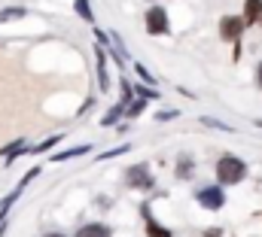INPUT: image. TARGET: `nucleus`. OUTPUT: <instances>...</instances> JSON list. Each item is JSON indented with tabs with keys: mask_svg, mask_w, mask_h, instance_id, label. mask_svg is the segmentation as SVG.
<instances>
[{
	"mask_svg": "<svg viewBox=\"0 0 262 237\" xmlns=\"http://www.w3.org/2000/svg\"><path fill=\"white\" fill-rule=\"evenodd\" d=\"M256 79H259V88H262V64L256 67Z\"/></svg>",
	"mask_w": 262,
	"mask_h": 237,
	"instance_id": "f3484780",
	"label": "nucleus"
},
{
	"mask_svg": "<svg viewBox=\"0 0 262 237\" xmlns=\"http://www.w3.org/2000/svg\"><path fill=\"white\" fill-rule=\"evenodd\" d=\"M146 31L149 34H168V12L162 9V6H152L149 12H146Z\"/></svg>",
	"mask_w": 262,
	"mask_h": 237,
	"instance_id": "f03ea898",
	"label": "nucleus"
},
{
	"mask_svg": "<svg viewBox=\"0 0 262 237\" xmlns=\"http://www.w3.org/2000/svg\"><path fill=\"white\" fill-rule=\"evenodd\" d=\"M55 143H58V137H49V140H46V143H40L34 152H46V149H49V146H55Z\"/></svg>",
	"mask_w": 262,
	"mask_h": 237,
	"instance_id": "2eb2a0df",
	"label": "nucleus"
},
{
	"mask_svg": "<svg viewBox=\"0 0 262 237\" xmlns=\"http://www.w3.org/2000/svg\"><path fill=\"white\" fill-rule=\"evenodd\" d=\"M98 76H101V88H107V67H104V52H98Z\"/></svg>",
	"mask_w": 262,
	"mask_h": 237,
	"instance_id": "9d476101",
	"label": "nucleus"
},
{
	"mask_svg": "<svg viewBox=\"0 0 262 237\" xmlns=\"http://www.w3.org/2000/svg\"><path fill=\"white\" fill-rule=\"evenodd\" d=\"M49 237H64V234H49Z\"/></svg>",
	"mask_w": 262,
	"mask_h": 237,
	"instance_id": "6ab92c4d",
	"label": "nucleus"
},
{
	"mask_svg": "<svg viewBox=\"0 0 262 237\" xmlns=\"http://www.w3.org/2000/svg\"><path fill=\"white\" fill-rule=\"evenodd\" d=\"M82 152H89V146H76V149H70V152H58L52 161H64V158H76V155H82Z\"/></svg>",
	"mask_w": 262,
	"mask_h": 237,
	"instance_id": "1a4fd4ad",
	"label": "nucleus"
},
{
	"mask_svg": "<svg viewBox=\"0 0 262 237\" xmlns=\"http://www.w3.org/2000/svg\"><path fill=\"white\" fill-rule=\"evenodd\" d=\"M76 237H110V228L107 225H82L79 231H76Z\"/></svg>",
	"mask_w": 262,
	"mask_h": 237,
	"instance_id": "423d86ee",
	"label": "nucleus"
},
{
	"mask_svg": "<svg viewBox=\"0 0 262 237\" xmlns=\"http://www.w3.org/2000/svg\"><path fill=\"white\" fill-rule=\"evenodd\" d=\"M146 231H149V237H171V231H165V228H159V222H152V219H149V225H146Z\"/></svg>",
	"mask_w": 262,
	"mask_h": 237,
	"instance_id": "9b49d317",
	"label": "nucleus"
},
{
	"mask_svg": "<svg viewBox=\"0 0 262 237\" xmlns=\"http://www.w3.org/2000/svg\"><path fill=\"white\" fill-rule=\"evenodd\" d=\"M186 174H189V158L183 155V158H180V168H177V177H183V179H186Z\"/></svg>",
	"mask_w": 262,
	"mask_h": 237,
	"instance_id": "ddd939ff",
	"label": "nucleus"
},
{
	"mask_svg": "<svg viewBox=\"0 0 262 237\" xmlns=\"http://www.w3.org/2000/svg\"><path fill=\"white\" fill-rule=\"evenodd\" d=\"M21 15H25L21 6H15V9H3V12H0V25H3V21H12V18H21Z\"/></svg>",
	"mask_w": 262,
	"mask_h": 237,
	"instance_id": "6e6552de",
	"label": "nucleus"
},
{
	"mask_svg": "<svg viewBox=\"0 0 262 237\" xmlns=\"http://www.w3.org/2000/svg\"><path fill=\"white\" fill-rule=\"evenodd\" d=\"M137 73H140V76H143V82H156V79H152V76H149V70H143V64H137Z\"/></svg>",
	"mask_w": 262,
	"mask_h": 237,
	"instance_id": "dca6fc26",
	"label": "nucleus"
},
{
	"mask_svg": "<svg viewBox=\"0 0 262 237\" xmlns=\"http://www.w3.org/2000/svg\"><path fill=\"white\" fill-rule=\"evenodd\" d=\"M128 182H131V185H143V188H149V185H152V179H149L146 164H134V168L128 171Z\"/></svg>",
	"mask_w": 262,
	"mask_h": 237,
	"instance_id": "39448f33",
	"label": "nucleus"
},
{
	"mask_svg": "<svg viewBox=\"0 0 262 237\" xmlns=\"http://www.w3.org/2000/svg\"><path fill=\"white\" fill-rule=\"evenodd\" d=\"M76 12H79L82 18H89V21H92V9H89V0H76Z\"/></svg>",
	"mask_w": 262,
	"mask_h": 237,
	"instance_id": "f8f14e48",
	"label": "nucleus"
},
{
	"mask_svg": "<svg viewBox=\"0 0 262 237\" xmlns=\"http://www.w3.org/2000/svg\"><path fill=\"white\" fill-rule=\"evenodd\" d=\"M244 174H247V168H244V161L235 158V155H226V158H220V164H216L220 182H241Z\"/></svg>",
	"mask_w": 262,
	"mask_h": 237,
	"instance_id": "f257e3e1",
	"label": "nucleus"
},
{
	"mask_svg": "<svg viewBox=\"0 0 262 237\" xmlns=\"http://www.w3.org/2000/svg\"><path fill=\"white\" fill-rule=\"evenodd\" d=\"M220 31H223V40H238L241 31H244V21H241L238 15H226V18L220 21Z\"/></svg>",
	"mask_w": 262,
	"mask_h": 237,
	"instance_id": "7ed1b4c3",
	"label": "nucleus"
},
{
	"mask_svg": "<svg viewBox=\"0 0 262 237\" xmlns=\"http://www.w3.org/2000/svg\"><path fill=\"white\" fill-rule=\"evenodd\" d=\"M198 201H201V207H207V210H220V207L226 204V198H223L220 188H201V192H198Z\"/></svg>",
	"mask_w": 262,
	"mask_h": 237,
	"instance_id": "20e7f679",
	"label": "nucleus"
},
{
	"mask_svg": "<svg viewBox=\"0 0 262 237\" xmlns=\"http://www.w3.org/2000/svg\"><path fill=\"white\" fill-rule=\"evenodd\" d=\"M204 237H220V231H207Z\"/></svg>",
	"mask_w": 262,
	"mask_h": 237,
	"instance_id": "a211bd4d",
	"label": "nucleus"
},
{
	"mask_svg": "<svg viewBox=\"0 0 262 237\" xmlns=\"http://www.w3.org/2000/svg\"><path fill=\"white\" fill-rule=\"evenodd\" d=\"M119 113H122V107H116V110H110V113L104 116V125H110V122H116V118H119Z\"/></svg>",
	"mask_w": 262,
	"mask_h": 237,
	"instance_id": "4468645a",
	"label": "nucleus"
},
{
	"mask_svg": "<svg viewBox=\"0 0 262 237\" xmlns=\"http://www.w3.org/2000/svg\"><path fill=\"white\" fill-rule=\"evenodd\" d=\"M259 12H262V0H247V21L259 18Z\"/></svg>",
	"mask_w": 262,
	"mask_h": 237,
	"instance_id": "0eeeda50",
	"label": "nucleus"
}]
</instances>
